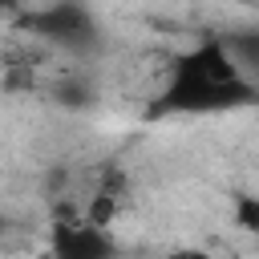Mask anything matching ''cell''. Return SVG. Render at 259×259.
<instances>
[{"mask_svg": "<svg viewBox=\"0 0 259 259\" xmlns=\"http://www.w3.org/2000/svg\"><path fill=\"white\" fill-rule=\"evenodd\" d=\"M259 101V85L235 65L223 36H202L186 53H178L166 69L162 89L150 101V117L174 113H231Z\"/></svg>", "mask_w": 259, "mask_h": 259, "instance_id": "6da1fadb", "label": "cell"}, {"mask_svg": "<svg viewBox=\"0 0 259 259\" xmlns=\"http://www.w3.org/2000/svg\"><path fill=\"white\" fill-rule=\"evenodd\" d=\"M24 32H32L36 40H49L57 49H69V53H85L97 45V24L89 16L85 4L77 0H57L49 8H32V12H20L16 20Z\"/></svg>", "mask_w": 259, "mask_h": 259, "instance_id": "7a4b0ae2", "label": "cell"}, {"mask_svg": "<svg viewBox=\"0 0 259 259\" xmlns=\"http://www.w3.org/2000/svg\"><path fill=\"white\" fill-rule=\"evenodd\" d=\"M49 259H117V243L109 227H97L85 214L65 210L49 227Z\"/></svg>", "mask_w": 259, "mask_h": 259, "instance_id": "3957f363", "label": "cell"}, {"mask_svg": "<svg viewBox=\"0 0 259 259\" xmlns=\"http://www.w3.org/2000/svg\"><path fill=\"white\" fill-rule=\"evenodd\" d=\"M227 53L235 57V65L259 85V28H239V32H223Z\"/></svg>", "mask_w": 259, "mask_h": 259, "instance_id": "277c9868", "label": "cell"}, {"mask_svg": "<svg viewBox=\"0 0 259 259\" xmlns=\"http://www.w3.org/2000/svg\"><path fill=\"white\" fill-rule=\"evenodd\" d=\"M231 214H235V227H243L251 239H259V194H251V190L235 194Z\"/></svg>", "mask_w": 259, "mask_h": 259, "instance_id": "5b68a950", "label": "cell"}, {"mask_svg": "<svg viewBox=\"0 0 259 259\" xmlns=\"http://www.w3.org/2000/svg\"><path fill=\"white\" fill-rule=\"evenodd\" d=\"M170 259H210V255H206V251H174Z\"/></svg>", "mask_w": 259, "mask_h": 259, "instance_id": "8992f818", "label": "cell"}, {"mask_svg": "<svg viewBox=\"0 0 259 259\" xmlns=\"http://www.w3.org/2000/svg\"><path fill=\"white\" fill-rule=\"evenodd\" d=\"M0 231H4V210H0Z\"/></svg>", "mask_w": 259, "mask_h": 259, "instance_id": "52a82bcc", "label": "cell"}]
</instances>
